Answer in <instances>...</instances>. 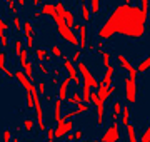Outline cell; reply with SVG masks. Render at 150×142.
<instances>
[{"instance_id":"cell-27","label":"cell","mask_w":150,"mask_h":142,"mask_svg":"<svg viewBox=\"0 0 150 142\" xmlns=\"http://www.w3.org/2000/svg\"><path fill=\"white\" fill-rule=\"evenodd\" d=\"M127 137H129V142H139L137 141V132H135V127L132 124L127 126Z\"/></svg>"},{"instance_id":"cell-7","label":"cell","mask_w":150,"mask_h":142,"mask_svg":"<svg viewBox=\"0 0 150 142\" xmlns=\"http://www.w3.org/2000/svg\"><path fill=\"white\" fill-rule=\"evenodd\" d=\"M72 131H74V120L60 119V122H57V127H55V139H62Z\"/></svg>"},{"instance_id":"cell-56","label":"cell","mask_w":150,"mask_h":142,"mask_svg":"<svg viewBox=\"0 0 150 142\" xmlns=\"http://www.w3.org/2000/svg\"><path fill=\"white\" fill-rule=\"evenodd\" d=\"M123 4H127V5H132V0H123Z\"/></svg>"},{"instance_id":"cell-1","label":"cell","mask_w":150,"mask_h":142,"mask_svg":"<svg viewBox=\"0 0 150 142\" xmlns=\"http://www.w3.org/2000/svg\"><path fill=\"white\" fill-rule=\"evenodd\" d=\"M147 33V12L137 5H117L98 28V38L110 40L115 35L140 40Z\"/></svg>"},{"instance_id":"cell-30","label":"cell","mask_w":150,"mask_h":142,"mask_svg":"<svg viewBox=\"0 0 150 142\" xmlns=\"http://www.w3.org/2000/svg\"><path fill=\"white\" fill-rule=\"evenodd\" d=\"M90 10L92 13H98L100 12V0H90Z\"/></svg>"},{"instance_id":"cell-16","label":"cell","mask_w":150,"mask_h":142,"mask_svg":"<svg viewBox=\"0 0 150 142\" xmlns=\"http://www.w3.org/2000/svg\"><path fill=\"white\" fill-rule=\"evenodd\" d=\"M62 104H64L62 99H57L54 102V120L55 122H60V119H62Z\"/></svg>"},{"instance_id":"cell-51","label":"cell","mask_w":150,"mask_h":142,"mask_svg":"<svg viewBox=\"0 0 150 142\" xmlns=\"http://www.w3.org/2000/svg\"><path fill=\"white\" fill-rule=\"evenodd\" d=\"M52 59H54V55L47 54V57H45V60H43V62H45V64H50V62H52Z\"/></svg>"},{"instance_id":"cell-40","label":"cell","mask_w":150,"mask_h":142,"mask_svg":"<svg viewBox=\"0 0 150 142\" xmlns=\"http://www.w3.org/2000/svg\"><path fill=\"white\" fill-rule=\"evenodd\" d=\"M0 45H2L4 49H7V47H8V37H7L5 33H4V35H0Z\"/></svg>"},{"instance_id":"cell-55","label":"cell","mask_w":150,"mask_h":142,"mask_svg":"<svg viewBox=\"0 0 150 142\" xmlns=\"http://www.w3.org/2000/svg\"><path fill=\"white\" fill-rule=\"evenodd\" d=\"M32 4H33V7H38V0H32Z\"/></svg>"},{"instance_id":"cell-35","label":"cell","mask_w":150,"mask_h":142,"mask_svg":"<svg viewBox=\"0 0 150 142\" xmlns=\"http://www.w3.org/2000/svg\"><path fill=\"white\" fill-rule=\"evenodd\" d=\"M38 70H40V74H43V75H48V74H50L47 64H43V62H38Z\"/></svg>"},{"instance_id":"cell-57","label":"cell","mask_w":150,"mask_h":142,"mask_svg":"<svg viewBox=\"0 0 150 142\" xmlns=\"http://www.w3.org/2000/svg\"><path fill=\"white\" fill-rule=\"evenodd\" d=\"M12 142H20V139H18V137L15 136V137H13V139H12Z\"/></svg>"},{"instance_id":"cell-18","label":"cell","mask_w":150,"mask_h":142,"mask_svg":"<svg viewBox=\"0 0 150 142\" xmlns=\"http://www.w3.org/2000/svg\"><path fill=\"white\" fill-rule=\"evenodd\" d=\"M82 100H83L85 104L92 102V87L87 85V84H82Z\"/></svg>"},{"instance_id":"cell-2","label":"cell","mask_w":150,"mask_h":142,"mask_svg":"<svg viewBox=\"0 0 150 142\" xmlns=\"http://www.w3.org/2000/svg\"><path fill=\"white\" fill-rule=\"evenodd\" d=\"M52 18H54V22L57 23V33H59V37L64 38L65 42H69L70 45L79 47V45H80V40H79V37L75 35L74 28L67 25V22H65L64 17L55 12V13H52Z\"/></svg>"},{"instance_id":"cell-46","label":"cell","mask_w":150,"mask_h":142,"mask_svg":"<svg viewBox=\"0 0 150 142\" xmlns=\"http://www.w3.org/2000/svg\"><path fill=\"white\" fill-rule=\"evenodd\" d=\"M95 50H97V45L93 44V42L87 44V52H95Z\"/></svg>"},{"instance_id":"cell-36","label":"cell","mask_w":150,"mask_h":142,"mask_svg":"<svg viewBox=\"0 0 150 142\" xmlns=\"http://www.w3.org/2000/svg\"><path fill=\"white\" fill-rule=\"evenodd\" d=\"M45 134H47V142H54L55 141V129H47Z\"/></svg>"},{"instance_id":"cell-37","label":"cell","mask_w":150,"mask_h":142,"mask_svg":"<svg viewBox=\"0 0 150 142\" xmlns=\"http://www.w3.org/2000/svg\"><path fill=\"white\" fill-rule=\"evenodd\" d=\"M80 57H82V50H80V49H77V50L74 52V55H72V62H74V64L80 62Z\"/></svg>"},{"instance_id":"cell-60","label":"cell","mask_w":150,"mask_h":142,"mask_svg":"<svg viewBox=\"0 0 150 142\" xmlns=\"http://www.w3.org/2000/svg\"><path fill=\"white\" fill-rule=\"evenodd\" d=\"M82 142H88V141H82Z\"/></svg>"},{"instance_id":"cell-53","label":"cell","mask_w":150,"mask_h":142,"mask_svg":"<svg viewBox=\"0 0 150 142\" xmlns=\"http://www.w3.org/2000/svg\"><path fill=\"white\" fill-rule=\"evenodd\" d=\"M52 74H54V77H60V69H54Z\"/></svg>"},{"instance_id":"cell-17","label":"cell","mask_w":150,"mask_h":142,"mask_svg":"<svg viewBox=\"0 0 150 142\" xmlns=\"http://www.w3.org/2000/svg\"><path fill=\"white\" fill-rule=\"evenodd\" d=\"M122 109L123 105L120 104V100H117V102H113V107H112V120L113 122H118V117H120V114H122Z\"/></svg>"},{"instance_id":"cell-43","label":"cell","mask_w":150,"mask_h":142,"mask_svg":"<svg viewBox=\"0 0 150 142\" xmlns=\"http://www.w3.org/2000/svg\"><path fill=\"white\" fill-rule=\"evenodd\" d=\"M45 89H47V85H45V82H43V80H40V82L37 84V90L40 92V95H42V94H45Z\"/></svg>"},{"instance_id":"cell-20","label":"cell","mask_w":150,"mask_h":142,"mask_svg":"<svg viewBox=\"0 0 150 142\" xmlns=\"http://www.w3.org/2000/svg\"><path fill=\"white\" fill-rule=\"evenodd\" d=\"M57 12V9H55L54 4H43L42 9H40V15H48V17H52V13H55Z\"/></svg>"},{"instance_id":"cell-45","label":"cell","mask_w":150,"mask_h":142,"mask_svg":"<svg viewBox=\"0 0 150 142\" xmlns=\"http://www.w3.org/2000/svg\"><path fill=\"white\" fill-rule=\"evenodd\" d=\"M140 2H142V10H144V12H149V5H150L149 0H140Z\"/></svg>"},{"instance_id":"cell-44","label":"cell","mask_w":150,"mask_h":142,"mask_svg":"<svg viewBox=\"0 0 150 142\" xmlns=\"http://www.w3.org/2000/svg\"><path fill=\"white\" fill-rule=\"evenodd\" d=\"M74 134H75V139H77V141H82L85 132L82 131V129H77V131H74Z\"/></svg>"},{"instance_id":"cell-23","label":"cell","mask_w":150,"mask_h":142,"mask_svg":"<svg viewBox=\"0 0 150 142\" xmlns=\"http://www.w3.org/2000/svg\"><path fill=\"white\" fill-rule=\"evenodd\" d=\"M62 17L65 18V22H67L69 27H74L75 25V18H74V12L72 10H67V9H65V12L62 13Z\"/></svg>"},{"instance_id":"cell-13","label":"cell","mask_w":150,"mask_h":142,"mask_svg":"<svg viewBox=\"0 0 150 142\" xmlns=\"http://www.w3.org/2000/svg\"><path fill=\"white\" fill-rule=\"evenodd\" d=\"M5 62H7V54L5 52H0V70L5 74L7 79H15V72L8 70L7 65H5Z\"/></svg>"},{"instance_id":"cell-58","label":"cell","mask_w":150,"mask_h":142,"mask_svg":"<svg viewBox=\"0 0 150 142\" xmlns=\"http://www.w3.org/2000/svg\"><path fill=\"white\" fill-rule=\"evenodd\" d=\"M92 142H100V139H93V141H92Z\"/></svg>"},{"instance_id":"cell-3","label":"cell","mask_w":150,"mask_h":142,"mask_svg":"<svg viewBox=\"0 0 150 142\" xmlns=\"http://www.w3.org/2000/svg\"><path fill=\"white\" fill-rule=\"evenodd\" d=\"M77 65V70L80 72L82 75V80H83V84H87V85H90L93 90H97L98 89V85H100V82L97 80L95 77H93V74H92L90 70H88V67H87V64L83 62V60H80V62H77L75 64Z\"/></svg>"},{"instance_id":"cell-29","label":"cell","mask_w":150,"mask_h":142,"mask_svg":"<svg viewBox=\"0 0 150 142\" xmlns=\"http://www.w3.org/2000/svg\"><path fill=\"white\" fill-rule=\"evenodd\" d=\"M50 54L54 55V57H60V59L64 57V52H62V49H60L59 45H52L50 47Z\"/></svg>"},{"instance_id":"cell-38","label":"cell","mask_w":150,"mask_h":142,"mask_svg":"<svg viewBox=\"0 0 150 142\" xmlns=\"http://www.w3.org/2000/svg\"><path fill=\"white\" fill-rule=\"evenodd\" d=\"M102 59H103V65H105V67L110 65V54H108L107 50H103V52H102Z\"/></svg>"},{"instance_id":"cell-33","label":"cell","mask_w":150,"mask_h":142,"mask_svg":"<svg viewBox=\"0 0 150 142\" xmlns=\"http://www.w3.org/2000/svg\"><path fill=\"white\" fill-rule=\"evenodd\" d=\"M140 142H150V124L144 131V134H142V137H140Z\"/></svg>"},{"instance_id":"cell-48","label":"cell","mask_w":150,"mask_h":142,"mask_svg":"<svg viewBox=\"0 0 150 142\" xmlns=\"http://www.w3.org/2000/svg\"><path fill=\"white\" fill-rule=\"evenodd\" d=\"M72 141H75V134H74V131L67 134V142H72Z\"/></svg>"},{"instance_id":"cell-49","label":"cell","mask_w":150,"mask_h":142,"mask_svg":"<svg viewBox=\"0 0 150 142\" xmlns=\"http://www.w3.org/2000/svg\"><path fill=\"white\" fill-rule=\"evenodd\" d=\"M60 79L59 77H52V80H50V84H52V87H55V85H59Z\"/></svg>"},{"instance_id":"cell-8","label":"cell","mask_w":150,"mask_h":142,"mask_svg":"<svg viewBox=\"0 0 150 142\" xmlns=\"http://www.w3.org/2000/svg\"><path fill=\"white\" fill-rule=\"evenodd\" d=\"M117 60H118V64H120V67H122L123 70H127L129 72V77L130 79H134V80H137V67H134L132 64H130V60L125 57L123 54H117Z\"/></svg>"},{"instance_id":"cell-24","label":"cell","mask_w":150,"mask_h":142,"mask_svg":"<svg viewBox=\"0 0 150 142\" xmlns=\"http://www.w3.org/2000/svg\"><path fill=\"white\" fill-rule=\"evenodd\" d=\"M149 69H150V54L147 55V59H144L139 65H137V72H140V74H142V72H147Z\"/></svg>"},{"instance_id":"cell-52","label":"cell","mask_w":150,"mask_h":142,"mask_svg":"<svg viewBox=\"0 0 150 142\" xmlns=\"http://www.w3.org/2000/svg\"><path fill=\"white\" fill-rule=\"evenodd\" d=\"M0 28H2V30H7V28H8V25H7V23L4 22L2 18H0Z\"/></svg>"},{"instance_id":"cell-10","label":"cell","mask_w":150,"mask_h":142,"mask_svg":"<svg viewBox=\"0 0 150 142\" xmlns=\"http://www.w3.org/2000/svg\"><path fill=\"white\" fill-rule=\"evenodd\" d=\"M88 105L85 104V102H80V104H77L75 105V109L72 110H67L64 115H62V119L64 120H70V119H74V117H77V115H80V114H85V112H88Z\"/></svg>"},{"instance_id":"cell-39","label":"cell","mask_w":150,"mask_h":142,"mask_svg":"<svg viewBox=\"0 0 150 142\" xmlns=\"http://www.w3.org/2000/svg\"><path fill=\"white\" fill-rule=\"evenodd\" d=\"M22 50H23V49H22V40H15V47H13V54H15V55H18V54L22 52Z\"/></svg>"},{"instance_id":"cell-42","label":"cell","mask_w":150,"mask_h":142,"mask_svg":"<svg viewBox=\"0 0 150 142\" xmlns=\"http://www.w3.org/2000/svg\"><path fill=\"white\" fill-rule=\"evenodd\" d=\"M2 139H4V142H12V132L8 131V129H5V131H4V137H2Z\"/></svg>"},{"instance_id":"cell-19","label":"cell","mask_w":150,"mask_h":142,"mask_svg":"<svg viewBox=\"0 0 150 142\" xmlns=\"http://www.w3.org/2000/svg\"><path fill=\"white\" fill-rule=\"evenodd\" d=\"M90 13H92L90 5H87L85 2L80 4V15H82V20L83 22H90Z\"/></svg>"},{"instance_id":"cell-32","label":"cell","mask_w":150,"mask_h":142,"mask_svg":"<svg viewBox=\"0 0 150 142\" xmlns=\"http://www.w3.org/2000/svg\"><path fill=\"white\" fill-rule=\"evenodd\" d=\"M23 129L27 132H32L33 131V120L32 119H25L23 120Z\"/></svg>"},{"instance_id":"cell-47","label":"cell","mask_w":150,"mask_h":142,"mask_svg":"<svg viewBox=\"0 0 150 142\" xmlns=\"http://www.w3.org/2000/svg\"><path fill=\"white\" fill-rule=\"evenodd\" d=\"M27 49H33V37H27Z\"/></svg>"},{"instance_id":"cell-9","label":"cell","mask_w":150,"mask_h":142,"mask_svg":"<svg viewBox=\"0 0 150 142\" xmlns=\"http://www.w3.org/2000/svg\"><path fill=\"white\" fill-rule=\"evenodd\" d=\"M15 79L18 80V84H20L22 87H23V90H25V92H32V90H35V89H37V87H35V84L28 79L27 74H25L23 70H17L15 72Z\"/></svg>"},{"instance_id":"cell-31","label":"cell","mask_w":150,"mask_h":142,"mask_svg":"<svg viewBox=\"0 0 150 142\" xmlns=\"http://www.w3.org/2000/svg\"><path fill=\"white\" fill-rule=\"evenodd\" d=\"M25 102H27V109H33V95H32V92H25Z\"/></svg>"},{"instance_id":"cell-15","label":"cell","mask_w":150,"mask_h":142,"mask_svg":"<svg viewBox=\"0 0 150 142\" xmlns=\"http://www.w3.org/2000/svg\"><path fill=\"white\" fill-rule=\"evenodd\" d=\"M79 40H80V50H87V25L80 23V30H79Z\"/></svg>"},{"instance_id":"cell-12","label":"cell","mask_w":150,"mask_h":142,"mask_svg":"<svg viewBox=\"0 0 150 142\" xmlns=\"http://www.w3.org/2000/svg\"><path fill=\"white\" fill-rule=\"evenodd\" d=\"M113 74H115V69H113V65L110 64V65L107 67V70H105V74H103L102 80H100V85H105V87H110V85H112Z\"/></svg>"},{"instance_id":"cell-5","label":"cell","mask_w":150,"mask_h":142,"mask_svg":"<svg viewBox=\"0 0 150 142\" xmlns=\"http://www.w3.org/2000/svg\"><path fill=\"white\" fill-rule=\"evenodd\" d=\"M100 142H120V127H118V122H113L110 127L105 129V132L100 137Z\"/></svg>"},{"instance_id":"cell-34","label":"cell","mask_w":150,"mask_h":142,"mask_svg":"<svg viewBox=\"0 0 150 142\" xmlns=\"http://www.w3.org/2000/svg\"><path fill=\"white\" fill-rule=\"evenodd\" d=\"M22 25H23V22H22L18 17H13V28H15V32H20L22 30Z\"/></svg>"},{"instance_id":"cell-21","label":"cell","mask_w":150,"mask_h":142,"mask_svg":"<svg viewBox=\"0 0 150 142\" xmlns=\"http://www.w3.org/2000/svg\"><path fill=\"white\" fill-rule=\"evenodd\" d=\"M122 122L123 126L127 127L130 124V105H123V109H122Z\"/></svg>"},{"instance_id":"cell-26","label":"cell","mask_w":150,"mask_h":142,"mask_svg":"<svg viewBox=\"0 0 150 142\" xmlns=\"http://www.w3.org/2000/svg\"><path fill=\"white\" fill-rule=\"evenodd\" d=\"M22 70L25 72V74H27V77L33 82V65L30 64V62H28V60L25 62V64H23V65H22Z\"/></svg>"},{"instance_id":"cell-22","label":"cell","mask_w":150,"mask_h":142,"mask_svg":"<svg viewBox=\"0 0 150 142\" xmlns=\"http://www.w3.org/2000/svg\"><path fill=\"white\" fill-rule=\"evenodd\" d=\"M65 102H67V104H70V105H77V104H80V102H83V100H82L80 92H74V95H72V97L65 99Z\"/></svg>"},{"instance_id":"cell-59","label":"cell","mask_w":150,"mask_h":142,"mask_svg":"<svg viewBox=\"0 0 150 142\" xmlns=\"http://www.w3.org/2000/svg\"><path fill=\"white\" fill-rule=\"evenodd\" d=\"M83 2H85V0H80V4H83Z\"/></svg>"},{"instance_id":"cell-28","label":"cell","mask_w":150,"mask_h":142,"mask_svg":"<svg viewBox=\"0 0 150 142\" xmlns=\"http://www.w3.org/2000/svg\"><path fill=\"white\" fill-rule=\"evenodd\" d=\"M47 54H48V52L45 49H35V57H37L38 62H43L45 57H47Z\"/></svg>"},{"instance_id":"cell-11","label":"cell","mask_w":150,"mask_h":142,"mask_svg":"<svg viewBox=\"0 0 150 142\" xmlns=\"http://www.w3.org/2000/svg\"><path fill=\"white\" fill-rule=\"evenodd\" d=\"M117 90H118L117 85H110V87H105V85H98V89H97V94H98V97H100L103 102H105V100H108V99L112 97V94H115Z\"/></svg>"},{"instance_id":"cell-14","label":"cell","mask_w":150,"mask_h":142,"mask_svg":"<svg viewBox=\"0 0 150 142\" xmlns=\"http://www.w3.org/2000/svg\"><path fill=\"white\" fill-rule=\"evenodd\" d=\"M70 82H72V79H70L69 75H67L64 80L60 82V87H59V99H62V100H65V99H67V89H69Z\"/></svg>"},{"instance_id":"cell-25","label":"cell","mask_w":150,"mask_h":142,"mask_svg":"<svg viewBox=\"0 0 150 142\" xmlns=\"http://www.w3.org/2000/svg\"><path fill=\"white\" fill-rule=\"evenodd\" d=\"M22 30H23V33H25V37H33V35H35V32H33V25L28 22V20H25V22H23Z\"/></svg>"},{"instance_id":"cell-54","label":"cell","mask_w":150,"mask_h":142,"mask_svg":"<svg viewBox=\"0 0 150 142\" xmlns=\"http://www.w3.org/2000/svg\"><path fill=\"white\" fill-rule=\"evenodd\" d=\"M45 100H47V102H54V97H52V95H45Z\"/></svg>"},{"instance_id":"cell-4","label":"cell","mask_w":150,"mask_h":142,"mask_svg":"<svg viewBox=\"0 0 150 142\" xmlns=\"http://www.w3.org/2000/svg\"><path fill=\"white\" fill-rule=\"evenodd\" d=\"M62 60H64V69L67 70L69 77L72 79V82H74L77 87H80L83 82H82V79L79 77V74H77V65H75L74 62H72V59H69L67 55H64V57H62Z\"/></svg>"},{"instance_id":"cell-41","label":"cell","mask_w":150,"mask_h":142,"mask_svg":"<svg viewBox=\"0 0 150 142\" xmlns=\"http://www.w3.org/2000/svg\"><path fill=\"white\" fill-rule=\"evenodd\" d=\"M55 9H57V13H60V15L65 12V7H64V4H62V0H59V2L55 4Z\"/></svg>"},{"instance_id":"cell-6","label":"cell","mask_w":150,"mask_h":142,"mask_svg":"<svg viewBox=\"0 0 150 142\" xmlns=\"http://www.w3.org/2000/svg\"><path fill=\"white\" fill-rule=\"evenodd\" d=\"M123 84H125V99L129 104H135L137 102V80L134 79H123Z\"/></svg>"},{"instance_id":"cell-50","label":"cell","mask_w":150,"mask_h":142,"mask_svg":"<svg viewBox=\"0 0 150 142\" xmlns=\"http://www.w3.org/2000/svg\"><path fill=\"white\" fill-rule=\"evenodd\" d=\"M17 7H25V4H27V0H15Z\"/></svg>"}]
</instances>
